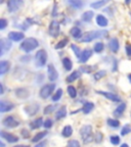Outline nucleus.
I'll use <instances>...</instances> for the list:
<instances>
[{
  "label": "nucleus",
  "mask_w": 131,
  "mask_h": 147,
  "mask_svg": "<svg viewBox=\"0 0 131 147\" xmlns=\"http://www.w3.org/2000/svg\"><path fill=\"white\" fill-rule=\"evenodd\" d=\"M62 136L66 138H69L71 137V135L73 134V129H72L71 126H66L64 129H62Z\"/></svg>",
  "instance_id": "nucleus-29"
},
{
  "label": "nucleus",
  "mask_w": 131,
  "mask_h": 147,
  "mask_svg": "<svg viewBox=\"0 0 131 147\" xmlns=\"http://www.w3.org/2000/svg\"><path fill=\"white\" fill-rule=\"evenodd\" d=\"M2 124H3V126L6 127V128H16V127L20 125V123H18L14 117L8 115V117H6L2 121Z\"/></svg>",
  "instance_id": "nucleus-7"
},
{
  "label": "nucleus",
  "mask_w": 131,
  "mask_h": 147,
  "mask_svg": "<svg viewBox=\"0 0 131 147\" xmlns=\"http://www.w3.org/2000/svg\"><path fill=\"white\" fill-rule=\"evenodd\" d=\"M80 134L82 136L83 142L85 144L91 142L94 138H93V134H92V127L90 125H85L80 129Z\"/></svg>",
  "instance_id": "nucleus-3"
},
{
  "label": "nucleus",
  "mask_w": 131,
  "mask_h": 147,
  "mask_svg": "<svg viewBox=\"0 0 131 147\" xmlns=\"http://www.w3.org/2000/svg\"><path fill=\"white\" fill-rule=\"evenodd\" d=\"M16 95L21 99H26L30 96V92L28 91L27 89H24V88H18L16 90Z\"/></svg>",
  "instance_id": "nucleus-14"
},
{
  "label": "nucleus",
  "mask_w": 131,
  "mask_h": 147,
  "mask_svg": "<svg viewBox=\"0 0 131 147\" xmlns=\"http://www.w3.org/2000/svg\"><path fill=\"white\" fill-rule=\"evenodd\" d=\"M0 94H3V85L0 84Z\"/></svg>",
  "instance_id": "nucleus-51"
},
{
  "label": "nucleus",
  "mask_w": 131,
  "mask_h": 147,
  "mask_svg": "<svg viewBox=\"0 0 131 147\" xmlns=\"http://www.w3.org/2000/svg\"><path fill=\"white\" fill-rule=\"evenodd\" d=\"M111 143L113 145H118L120 143V138H119V136H112L111 137Z\"/></svg>",
  "instance_id": "nucleus-43"
},
{
  "label": "nucleus",
  "mask_w": 131,
  "mask_h": 147,
  "mask_svg": "<svg viewBox=\"0 0 131 147\" xmlns=\"http://www.w3.org/2000/svg\"><path fill=\"white\" fill-rule=\"evenodd\" d=\"M125 109H126V104H125V103L120 104V105L115 109V111H114V115H115V117H121V115H123V113H124Z\"/></svg>",
  "instance_id": "nucleus-23"
},
{
  "label": "nucleus",
  "mask_w": 131,
  "mask_h": 147,
  "mask_svg": "<svg viewBox=\"0 0 131 147\" xmlns=\"http://www.w3.org/2000/svg\"><path fill=\"white\" fill-rule=\"evenodd\" d=\"M0 146H1V147H4V143H3L2 141H1V142H0Z\"/></svg>",
  "instance_id": "nucleus-54"
},
{
  "label": "nucleus",
  "mask_w": 131,
  "mask_h": 147,
  "mask_svg": "<svg viewBox=\"0 0 131 147\" xmlns=\"http://www.w3.org/2000/svg\"><path fill=\"white\" fill-rule=\"evenodd\" d=\"M130 1H131V0H125V2H126V4H129V3H130Z\"/></svg>",
  "instance_id": "nucleus-55"
},
{
  "label": "nucleus",
  "mask_w": 131,
  "mask_h": 147,
  "mask_svg": "<svg viewBox=\"0 0 131 147\" xmlns=\"http://www.w3.org/2000/svg\"><path fill=\"white\" fill-rule=\"evenodd\" d=\"M62 64H64V67L66 69V71H71L72 67H73V63H72L71 59L68 57H64L62 59Z\"/></svg>",
  "instance_id": "nucleus-31"
},
{
  "label": "nucleus",
  "mask_w": 131,
  "mask_h": 147,
  "mask_svg": "<svg viewBox=\"0 0 131 147\" xmlns=\"http://www.w3.org/2000/svg\"><path fill=\"white\" fill-rule=\"evenodd\" d=\"M14 108V104L8 103V102H4V101H1L0 102V111L1 113H6V111H9Z\"/></svg>",
  "instance_id": "nucleus-18"
},
{
  "label": "nucleus",
  "mask_w": 131,
  "mask_h": 147,
  "mask_svg": "<svg viewBox=\"0 0 131 147\" xmlns=\"http://www.w3.org/2000/svg\"><path fill=\"white\" fill-rule=\"evenodd\" d=\"M95 142L96 143H100L101 141H102V134L100 133V132H97L96 134H95Z\"/></svg>",
  "instance_id": "nucleus-45"
},
{
  "label": "nucleus",
  "mask_w": 131,
  "mask_h": 147,
  "mask_svg": "<svg viewBox=\"0 0 131 147\" xmlns=\"http://www.w3.org/2000/svg\"><path fill=\"white\" fill-rule=\"evenodd\" d=\"M94 51L95 52H97V53H100L101 51L104 50L105 49V45H104V43L102 42H97V43H95V45H94Z\"/></svg>",
  "instance_id": "nucleus-35"
},
{
  "label": "nucleus",
  "mask_w": 131,
  "mask_h": 147,
  "mask_svg": "<svg viewBox=\"0 0 131 147\" xmlns=\"http://www.w3.org/2000/svg\"><path fill=\"white\" fill-rule=\"evenodd\" d=\"M108 125L110 127H113V128H118L120 126V123L118 119H108Z\"/></svg>",
  "instance_id": "nucleus-36"
},
{
  "label": "nucleus",
  "mask_w": 131,
  "mask_h": 147,
  "mask_svg": "<svg viewBox=\"0 0 131 147\" xmlns=\"http://www.w3.org/2000/svg\"><path fill=\"white\" fill-rule=\"evenodd\" d=\"M126 53L127 56L131 57V44H126Z\"/></svg>",
  "instance_id": "nucleus-48"
},
{
  "label": "nucleus",
  "mask_w": 131,
  "mask_h": 147,
  "mask_svg": "<svg viewBox=\"0 0 131 147\" xmlns=\"http://www.w3.org/2000/svg\"><path fill=\"white\" fill-rule=\"evenodd\" d=\"M0 136L3 138V139H5V140L7 141L8 143H16L18 141V136L16 135H12V134L10 133H7V132H0Z\"/></svg>",
  "instance_id": "nucleus-9"
},
{
  "label": "nucleus",
  "mask_w": 131,
  "mask_h": 147,
  "mask_svg": "<svg viewBox=\"0 0 131 147\" xmlns=\"http://www.w3.org/2000/svg\"><path fill=\"white\" fill-rule=\"evenodd\" d=\"M68 43H69V39H68V38H64V39L60 40V41L58 42L56 45H55V49H56V50H58V49L64 48V46L67 45Z\"/></svg>",
  "instance_id": "nucleus-32"
},
{
  "label": "nucleus",
  "mask_w": 131,
  "mask_h": 147,
  "mask_svg": "<svg viewBox=\"0 0 131 147\" xmlns=\"http://www.w3.org/2000/svg\"><path fill=\"white\" fill-rule=\"evenodd\" d=\"M55 89L54 84H47V85L43 86L40 90V97L43 99H47L51 94H52L53 90Z\"/></svg>",
  "instance_id": "nucleus-5"
},
{
  "label": "nucleus",
  "mask_w": 131,
  "mask_h": 147,
  "mask_svg": "<svg viewBox=\"0 0 131 147\" xmlns=\"http://www.w3.org/2000/svg\"><path fill=\"white\" fill-rule=\"evenodd\" d=\"M96 24L101 28L107 27V26H108V24H109L108 18H107L106 16H102V14H98V16H96Z\"/></svg>",
  "instance_id": "nucleus-17"
},
{
  "label": "nucleus",
  "mask_w": 131,
  "mask_h": 147,
  "mask_svg": "<svg viewBox=\"0 0 131 147\" xmlns=\"http://www.w3.org/2000/svg\"><path fill=\"white\" fill-rule=\"evenodd\" d=\"M121 147H129V146H128V144H126V143H124V144L121 145Z\"/></svg>",
  "instance_id": "nucleus-53"
},
{
  "label": "nucleus",
  "mask_w": 131,
  "mask_h": 147,
  "mask_svg": "<svg viewBox=\"0 0 131 147\" xmlns=\"http://www.w3.org/2000/svg\"><path fill=\"white\" fill-rule=\"evenodd\" d=\"M67 115V107L66 106H62L60 109L58 110V113L55 115V119H60L62 117H64Z\"/></svg>",
  "instance_id": "nucleus-21"
},
{
  "label": "nucleus",
  "mask_w": 131,
  "mask_h": 147,
  "mask_svg": "<svg viewBox=\"0 0 131 147\" xmlns=\"http://www.w3.org/2000/svg\"><path fill=\"white\" fill-rule=\"evenodd\" d=\"M56 108V106L55 105H48V106H46L45 108H44V115H49V113H51L53 111V110Z\"/></svg>",
  "instance_id": "nucleus-41"
},
{
  "label": "nucleus",
  "mask_w": 131,
  "mask_h": 147,
  "mask_svg": "<svg viewBox=\"0 0 131 147\" xmlns=\"http://www.w3.org/2000/svg\"><path fill=\"white\" fill-rule=\"evenodd\" d=\"M109 1H110V0H98V1H96V2L91 3V7L92 8H94V9L101 8V7L105 6Z\"/></svg>",
  "instance_id": "nucleus-24"
},
{
  "label": "nucleus",
  "mask_w": 131,
  "mask_h": 147,
  "mask_svg": "<svg viewBox=\"0 0 131 147\" xmlns=\"http://www.w3.org/2000/svg\"><path fill=\"white\" fill-rule=\"evenodd\" d=\"M23 4V0H7V8L9 12L16 11Z\"/></svg>",
  "instance_id": "nucleus-6"
},
{
  "label": "nucleus",
  "mask_w": 131,
  "mask_h": 147,
  "mask_svg": "<svg viewBox=\"0 0 131 147\" xmlns=\"http://www.w3.org/2000/svg\"><path fill=\"white\" fill-rule=\"evenodd\" d=\"M38 46H39V43H38V41L36 39H34V38H27V39H25V41L22 42L20 49L25 51V52H30V51L36 49Z\"/></svg>",
  "instance_id": "nucleus-2"
},
{
  "label": "nucleus",
  "mask_w": 131,
  "mask_h": 147,
  "mask_svg": "<svg viewBox=\"0 0 131 147\" xmlns=\"http://www.w3.org/2000/svg\"><path fill=\"white\" fill-rule=\"evenodd\" d=\"M92 55V50L91 49H85L83 51L82 54H81V57L79 58V61L80 62H86Z\"/></svg>",
  "instance_id": "nucleus-16"
},
{
  "label": "nucleus",
  "mask_w": 131,
  "mask_h": 147,
  "mask_svg": "<svg viewBox=\"0 0 131 147\" xmlns=\"http://www.w3.org/2000/svg\"><path fill=\"white\" fill-rule=\"evenodd\" d=\"M6 26H7V21L5 18H1L0 20V30H3Z\"/></svg>",
  "instance_id": "nucleus-47"
},
{
  "label": "nucleus",
  "mask_w": 131,
  "mask_h": 147,
  "mask_svg": "<svg viewBox=\"0 0 131 147\" xmlns=\"http://www.w3.org/2000/svg\"><path fill=\"white\" fill-rule=\"evenodd\" d=\"M10 69V62L7 61V60H2V61L0 62V75L3 76L7 71H9Z\"/></svg>",
  "instance_id": "nucleus-13"
},
{
  "label": "nucleus",
  "mask_w": 131,
  "mask_h": 147,
  "mask_svg": "<svg viewBox=\"0 0 131 147\" xmlns=\"http://www.w3.org/2000/svg\"><path fill=\"white\" fill-rule=\"evenodd\" d=\"M22 136H23L24 138H29L30 137V133H29V131H27V130H25V129H24V130H22Z\"/></svg>",
  "instance_id": "nucleus-49"
},
{
  "label": "nucleus",
  "mask_w": 131,
  "mask_h": 147,
  "mask_svg": "<svg viewBox=\"0 0 131 147\" xmlns=\"http://www.w3.org/2000/svg\"><path fill=\"white\" fill-rule=\"evenodd\" d=\"M46 61H47V53L44 49L37 51L36 55H35V62L38 67H42L45 65Z\"/></svg>",
  "instance_id": "nucleus-4"
},
{
  "label": "nucleus",
  "mask_w": 131,
  "mask_h": 147,
  "mask_svg": "<svg viewBox=\"0 0 131 147\" xmlns=\"http://www.w3.org/2000/svg\"><path fill=\"white\" fill-rule=\"evenodd\" d=\"M47 71H48V79L49 81L51 82H54L56 79H58V71L55 69V67H53V64H48V67H47Z\"/></svg>",
  "instance_id": "nucleus-10"
},
{
  "label": "nucleus",
  "mask_w": 131,
  "mask_h": 147,
  "mask_svg": "<svg viewBox=\"0 0 131 147\" xmlns=\"http://www.w3.org/2000/svg\"><path fill=\"white\" fill-rule=\"evenodd\" d=\"M47 135V131H43V132H39L38 134H36V135L33 137L32 139V142L36 143L38 142V141H41V139H43L45 136Z\"/></svg>",
  "instance_id": "nucleus-28"
},
{
  "label": "nucleus",
  "mask_w": 131,
  "mask_h": 147,
  "mask_svg": "<svg viewBox=\"0 0 131 147\" xmlns=\"http://www.w3.org/2000/svg\"><path fill=\"white\" fill-rule=\"evenodd\" d=\"M68 93H69L71 98H76L77 96V90L74 86H69L68 87Z\"/></svg>",
  "instance_id": "nucleus-33"
},
{
  "label": "nucleus",
  "mask_w": 131,
  "mask_h": 147,
  "mask_svg": "<svg viewBox=\"0 0 131 147\" xmlns=\"http://www.w3.org/2000/svg\"><path fill=\"white\" fill-rule=\"evenodd\" d=\"M71 49L74 51V52H75V54H76L77 57H81V54H82V53H81V50H80V48H79L78 46L75 45V44H72Z\"/></svg>",
  "instance_id": "nucleus-38"
},
{
  "label": "nucleus",
  "mask_w": 131,
  "mask_h": 147,
  "mask_svg": "<svg viewBox=\"0 0 131 147\" xmlns=\"http://www.w3.org/2000/svg\"><path fill=\"white\" fill-rule=\"evenodd\" d=\"M107 75V71H98L97 73L94 74V79L95 80H100L102 77H105Z\"/></svg>",
  "instance_id": "nucleus-40"
},
{
  "label": "nucleus",
  "mask_w": 131,
  "mask_h": 147,
  "mask_svg": "<svg viewBox=\"0 0 131 147\" xmlns=\"http://www.w3.org/2000/svg\"><path fill=\"white\" fill-rule=\"evenodd\" d=\"M48 34L52 37H58L60 34V24L56 21H52L49 25Z\"/></svg>",
  "instance_id": "nucleus-8"
},
{
  "label": "nucleus",
  "mask_w": 131,
  "mask_h": 147,
  "mask_svg": "<svg viewBox=\"0 0 131 147\" xmlns=\"http://www.w3.org/2000/svg\"><path fill=\"white\" fill-rule=\"evenodd\" d=\"M45 144H46V142H45V141H43V142H41V143H40V144H37L35 147H43Z\"/></svg>",
  "instance_id": "nucleus-50"
},
{
  "label": "nucleus",
  "mask_w": 131,
  "mask_h": 147,
  "mask_svg": "<svg viewBox=\"0 0 131 147\" xmlns=\"http://www.w3.org/2000/svg\"><path fill=\"white\" fill-rule=\"evenodd\" d=\"M109 46H110V49L112 52H117L119 50V41L117 39H112L110 41Z\"/></svg>",
  "instance_id": "nucleus-20"
},
{
  "label": "nucleus",
  "mask_w": 131,
  "mask_h": 147,
  "mask_svg": "<svg viewBox=\"0 0 131 147\" xmlns=\"http://www.w3.org/2000/svg\"><path fill=\"white\" fill-rule=\"evenodd\" d=\"M39 110V106L38 104H35V105H30V106H27L25 108V111L28 113L29 115H34L35 113H37Z\"/></svg>",
  "instance_id": "nucleus-19"
},
{
  "label": "nucleus",
  "mask_w": 131,
  "mask_h": 147,
  "mask_svg": "<svg viewBox=\"0 0 131 147\" xmlns=\"http://www.w3.org/2000/svg\"><path fill=\"white\" fill-rule=\"evenodd\" d=\"M93 107H94V104L92 103V102H86V103L84 104V105H83V107H82L83 113H85V115L89 113L90 111L93 109Z\"/></svg>",
  "instance_id": "nucleus-26"
},
{
  "label": "nucleus",
  "mask_w": 131,
  "mask_h": 147,
  "mask_svg": "<svg viewBox=\"0 0 131 147\" xmlns=\"http://www.w3.org/2000/svg\"><path fill=\"white\" fill-rule=\"evenodd\" d=\"M131 132V127L129 126V125H125L124 127H123L122 131H121V135L122 136H125L127 135V134H129Z\"/></svg>",
  "instance_id": "nucleus-42"
},
{
  "label": "nucleus",
  "mask_w": 131,
  "mask_h": 147,
  "mask_svg": "<svg viewBox=\"0 0 131 147\" xmlns=\"http://www.w3.org/2000/svg\"><path fill=\"white\" fill-rule=\"evenodd\" d=\"M107 35L106 31H90L87 32L81 37V42L87 43V42H91L92 40L97 39V38H101Z\"/></svg>",
  "instance_id": "nucleus-1"
},
{
  "label": "nucleus",
  "mask_w": 131,
  "mask_h": 147,
  "mask_svg": "<svg viewBox=\"0 0 131 147\" xmlns=\"http://www.w3.org/2000/svg\"><path fill=\"white\" fill-rule=\"evenodd\" d=\"M14 147H30V146H28V145H18V146H14Z\"/></svg>",
  "instance_id": "nucleus-52"
},
{
  "label": "nucleus",
  "mask_w": 131,
  "mask_h": 147,
  "mask_svg": "<svg viewBox=\"0 0 131 147\" xmlns=\"http://www.w3.org/2000/svg\"><path fill=\"white\" fill-rule=\"evenodd\" d=\"M68 147H81V146H80V143L77 140H71L68 143Z\"/></svg>",
  "instance_id": "nucleus-44"
},
{
  "label": "nucleus",
  "mask_w": 131,
  "mask_h": 147,
  "mask_svg": "<svg viewBox=\"0 0 131 147\" xmlns=\"http://www.w3.org/2000/svg\"><path fill=\"white\" fill-rule=\"evenodd\" d=\"M93 16H94V13H93V11H91V10L85 11L82 14V21L83 22H90L92 20V18H93Z\"/></svg>",
  "instance_id": "nucleus-27"
},
{
  "label": "nucleus",
  "mask_w": 131,
  "mask_h": 147,
  "mask_svg": "<svg viewBox=\"0 0 131 147\" xmlns=\"http://www.w3.org/2000/svg\"><path fill=\"white\" fill-rule=\"evenodd\" d=\"M128 79H129V81H130V83H131V74H130V75H128Z\"/></svg>",
  "instance_id": "nucleus-56"
},
{
  "label": "nucleus",
  "mask_w": 131,
  "mask_h": 147,
  "mask_svg": "<svg viewBox=\"0 0 131 147\" xmlns=\"http://www.w3.org/2000/svg\"><path fill=\"white\" fill-rule=\"evenodd\" d=\"M44 123H43V119L42 117H39V119H35L34 122H32L30 124V128L31 129H38V128H40V127L43 125Z\"/></svg>",
  "instance_id": "nucleus-25"
},
{
  "label": "nucleus",
  "mask_w": 131,
  "mask_h": 147,
  "mask_svg": "<svg viewBox=\"0 0 131 147\" xmlns=\"http://www.w3.org/2000/svg\"><path fill=\"white\" fill-rule=\"evenodd\" d=\"M0 46H1V52H0V55H3L5 51H8L9 48L12 47V43L5 39H1L0 40Z\"/></svg>",
  "instance_id": "nucleus-15"
},
{
  "label": "nucleus",
  "mask_w": 131,
  "mask_h": 147,
  "mask_svg": "<svg viewBox=\"0 0 131 147\" xmlns=\"http://www.w3.org/2000/svg\"><path fill=\"white\" fill-rule=\"evenodd\" d=\"M94 69H95V67H90V65H83V67H80V71H82V73L89 74L90 71H92Z\"/></svg>",
  "instance_id": "nucleus-37"
},
{
  "label": "nucleus",
  "mask_w": 131,
  "mask_h": 147,
  "mask_svg": "<svg viewBox=\"0 0 131 147\" xmlns=\"http://www.w3.org/2000/svg\"><path fill=\"white\" fill-rule=\"evenodd\" d=\"M96 93H98V94H100V95H104L106 98H108L109 100H111V101H114V102H119V101H121V98H120L118 95L114 94V93L104 92V91H97Z\"/></svg>",
  "instance_id": "nucleus-11"
},
{
  "label": "nucleus",
  "mask_w": 131,
  "mask_h": 147,
  "mask_svg": "<svg viewBox=\"0 0 131 147\" xmlns=\"http://www.w3.org/2000/svg\"><path fill=\"white\" fill-rule=\"evenodd\" d=\"M71 35L74 37V38H76V39H78V38H80L81 36H82V32H81V30L79 29V28L77 27H74L71 29Z\"/></svg>",
  "instance_id": "nucleus-30"
},
{
  "label": "nucleus",
  "mask_w": 131,
  "mask_h": 147,
  "mask_svg": "<svg viewBox=\"0 0 131 147\" xmlns=\"http://www.w3.org/2000/svg\"><path fill=\"white\" fill-rule=\"evenodd\" d=\"M70 3H71L72 6H74L77 9L81 8L83 6V2L81 0H70Z\"/></svg>",
  "instance_id": "nucleus-34"
},
{
  "label": "nucleus",
  "mask_w": 131,
  "mask_h": 147,
  "mask_svg": "<svg viewBox=\"0 0 131 147\" xmlns=\"http://www.w3.org/2000/svg\"><path fill=\"white\" fill-rule=\"evenodd\" d=\"M62 90L58 89V91H56V93H55V94L52 96V101H54V102L58 101L60 98H62Z\"/></svg>",
  "instance_id": "nucleus-39"
},
{
  "label": "nucleus",
  "mask_w": 131,
  "mask_h": 147,
  "mask_svg": "<svg viewBox=\"0 0 131 147\" xmlns=\"http://www.w3.org/2000/svg\"><path fill=\"white\" fill-rule=\"evenodd\" d=\"M43 126H44V128H46V129L51 128V126H52V121H51L50 119H46L45 123H44V124H43Z\"/></svg>",
  "instance_id": "nucleus-46"
},
{
  "label": "nucleus",
  "mask_w": 131,
  "mask_h": 147,
  "mask_svg": "<svg viewBox=\"0 0 131 147\" xmlns=\"http://www.w3.org/2000/svg\"><path fill=\"white\" fill-rule=\"evenodd\" d=\"M80 76H81V74H80V71H73V73H72L71 75H70V76L67 78V82H68V83L74 82V81H76L77 79L80 78Z\"/></svg>",
  "instance_id": "nucleus-22"
},
{
  "label": "nucleus",
  "mask_w": 131,
  "mask_h": 147,
  "mask_svg": "<svg viewBox=\"0 0 131 147\" xmlns=\"http://www.w3.org/2000/svg\"><path fill=\"white\" fill-rule=\"evenodd\" d=\"M25 38V35L21 32H10L8 34V39L12 41H21Z\"/></svg>",
  "instance_id": "nucleus-12"
}]
</instances>
